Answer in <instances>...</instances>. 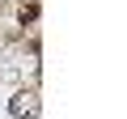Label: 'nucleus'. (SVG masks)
Masks as SVG:
<instances>
[{"label": "nucleus", "instance_id": "nucleus-1", "mask_svg": "<svg viewBox=\"0 0 127 119\" xmlns=\"http://www.w3.org/2000/svg\"><path fill=\"white\" fill-rule=\"evenodd\" d=\"M9 111H13L17 119H34V115H38V94H34V89H21V94H13Z\"/></svg>", "mask_w": 127, "mask_h": 119}, {"label": "nucleus", "instance_id": "nucleus-2", "mask_svg": "<svg viewBox=\"0 0 127 119\" xmlns=\"http://www.w3.org/2000/svg\"><path fill=\"white\" fill-rule=\"evenodd\" d=\"M34 17H38V0H30V4H21V26H26V21H34Z\"/></svg>", "mask_w": 127, "mask_h": 119}]
</instances>
